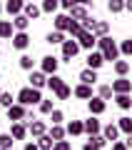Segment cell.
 Masks as SVG:
<instances>
[{
	"instance_id": "cell-1",
	"label": "cell",
	"mask_w": 132,
	"mask_h": 150,
	"mask_svg": "<svg viewBox=\"0 0 132 150\" xmlns=\"http://www.w3.org/2000/svg\"><path fill=\"white\" fill-rule=\"evenodd\" d=\"M95 45H97V50L102 53V60H105V63H115V60L120 58L117 43L112 40L110 35H102V38H97V40H95Z\"/></svg>"
},
{
	"instance_id": "cell-2",
	"label": "cell",
	"mask_w": 132,
	"mask_h": 150,
	"mask_svg": "<svg viewBox=\"0 0 132 150\" xmlns=\"http://www.w3.org/2000/svg\"><path fill=\"white\" fill-rule=\"evenodd\" d=\"M42 100V95H40V90L37 88H22L20 93H18V103L20 105H25V108H30V105H37V103Z\"/></svg>"
},
{
	"instance_id": "cell-3",
	"label": "cell",
	"mask_w": 132,
	"mask_h": 150,
	"mask_svg": "<svg viewBox=\"0 0 132 150\" xmlns=\"http://www.w3.org/2000/svg\"><path fill=\"white\" fill-rule=\"evenodd\" d=\"M27 128V135H32V138H40L42 133H48V125L42 123V120H35V118H25L22 120Z\"/></svg>"
},
{
	"instance_id": "cell-4",
	"label": "cell",
	"mask_w": 132,
	"mask_h": 150,
	"mask_svg": "<svg viewBox=\"0 0 132 150\" xmlns=\"http://www.w3.org/2000/svg\"><path fill=\"white\" fill-rule=\"evenodd\" d=\"M25 118H30L25 105H20V103H13V105L8 108V120H10V123H18V120H25Z\"/></svg>"
},
{
	"instance_id": "cell-5",
	"label": "cell",
	"mask_w": 132,
	"mask_h": 150,
	"mask_svg": "<svg viewBox=\"0 0 132 150\" xmlns=\"http://www.w3.org/2000/svg\"><path fill=\"white\" fill-rule=\"evenodd\" d=\"M13 48L15 50H27L30 48V35H27V30H18V33H13Z\"/></svg>"
},
{
	"instance_id": "cell-6",
	"label": "cell",
	"mask_w": 132,
	"mask_h": 150,
	"mask_svg": "<svg viewBox=\"0 0 132 150\" xmlns=\"http://www.w3.org/2000/svg\"><path fill=\"white\" fill-rule=\"evenodd\" d=\"M60 45H62V60H67V63L80 53V45H77V40H75V38H72V40H62Z\"/></svg>"
},
{
	"instance_id": "cell-7",
	"label": "cell",
	"mask_w": 132,
	"mask_h": 150,
	"mask_svg": "<svg viewBox=\"0 0 132 150\" xmlns=\"http://www.w3.org/2000/svg\"><path fill=\"white\" fill-rule=\"evenodd\" d=\"M75 40H77L80 50H92V48H95V40H97V38L92 35V33H87V30H80Z\"/></svg>"
},
{
	"instance_id": "cell-8",
	"label": "cell",
	"mask_w": 132,
	"mask_h": 150,
	"mask_svg": "<svg viewBox=\"0 0 132 150\" xmlns=\"http://www.w3.org/2000/svg\"><path fill=\"white\" fill-rule=\"evenodd\" d=\"M100 130H102V123L97 120V115H90L87 120H82V133H87L90 138H92V135H97Z\"/></svg>"
},
{
	"instance_id": "cell-9",
	"label": "cell",
	"mask_w": 132,
	"mask_h": 150,
	"mask_svg": "<svg viewBox=\"0 0 132 150\" xmlns=\"http://www.w3.org/2000/svg\"><path fill=\"white\" fill-rule=\"evenodd\" d=\"M112 95H117V93H132V80L127 78V75H122V78H117V80H112Z\"/></svg>"
},
{
	"instance_id": "cell-10",
	"label": "cell",
	"mask_w": 132,
	"mask_h": 150,
	"mask_svg": "<svg viewBox=\"0 0 132 150\" xmlns=\"http://www.w3.org/2000/svg\"><path fill=\"white\" fill-rule=\"evenodd\" d=\"M58 65H60V60L55 58V55H45V58L40 60V70L45 75H53V73H58Z\"/></svg>"
},
{
	"instance_id": "cell-11",
	"label": "cell",
	"mask_w": 132,
	"mask_h": 150,
	"mask_svg": "<svg viewBox=\"0 0 132 150\" xmlns=\"http://www.w3.org/2000/svg\"><path fill=\"white\" fill-rule=\"evenodd\" d=\"M87 110H90V115H102V112L107 110V100H102V98H95V95H92L90 100H87Z\"/></svg>"
},
{
	"instance_id": "cell-12",
	"label": "cell",
	"mask_w": 132,
	"mask_h": 150,
	"mask_svg": "<svg viewBox=\"0 0 132 150\" xmlns=\"http://www.w3.org/2000/svg\"><path fill=\"white\" fill-rule=\"evenodd\" d=\"M85 63H87V68L100 70L102 65H105V60H102V53H100V50H90V53H87V58H85Z\"/></svg>"
},
{
	"instance_id": "cell-13",
	"label": "cell",
	"mask_w": 132,
	"mask_h": 150,
	"mask_svg": "<svg viewBox=\"0 0 132 150\" xmlns=\"http://www.w3.org/2000/svg\"><path fill=\"white\" fill-rule=\"evenodd\" d=\"M45 78H48V75L42 73V70H30V78H27V80H30V88L42 90V88H45Z\"/></svg>"
},
{
	"instance_id": "cell-14",
	"label": "cell",
	"mask_w": 132,
	"mask_h": 150,
	"mask_svg": "<svg viewBox=\"0 0 132 150\" xmlns=\"http://www.w3.org/2000/svg\"><path fill=\"white\" fill-rule=\"evenodd\" d=\"M100 135L107 140V143H112V140H117V138H120V130H117V125H115V123H107V125H102Z\"/></svg>"
},
{
	"instance_id": "cell-15",
	"label": "cell",
	"mask_w": 132,
	"mask_h": 150,
	"mask_svg": "<svg viewBox=\"0 0 132 150\" xmlns=\"http://www.w3.org/2000/svg\"><path fill=\"white\" fill-rule=\"evenodd\" d=\"M10 135H13V140H25V138H27V128H25V123H22V120L13 123V125H10Z\"/></svg>"
},
{
	"instance_id": "cell-16",
	"label": "cell",
	"mask_w": 132,
	"mask_h": 150,
	"mask_svg": "<svg viewBox=\"0 0 132 150\" xmlns=\"http://www.w3.org/2000/svg\"><path fill=\"white\" fill-rule=\"evenodd\" d=\"M22 15H25L27 20H37V18L42 15V10H40V5H35V3H25V5H22Z\"/></svg>"
},
{
	"instance_id": "cell-17",
	"label": "cell",
	"mask_w": 132,
	"mask_h": 150,
	"mask_svg": "<svg viewBox=\"0 0 132 150\" xmlns=\"http://www.w3.org/2000/svg\"><path fill=\"white\" fill-rule=\"evenodd\" d=\"M72 95L80 98V100H90V98H92V85H85V83H80V85L72 88Z\"/></svg>"
},
{
	"instance_id": "cell-18",
	"label": "cell",
	"mask_w": 132,
	"mask_h": 150,
	"mask_svg": "<svg viewBox=\"0 0 132 150\" xmlns=\"http://www.w3.org/2000/svg\"><path fill=\"white\" fill-rule=\"evenodd\" d=\"M80 83H85V85H95L97 83V70H92V68H85V70H80Z\"/></svg>"
},
{
	"instance_id": "cell-19",
	"label": "cell",
	"mask_w": 132,
	"mask_h": 150,
	"mask_svg": "<svg viewBox=\"0 0 132 150\" xmlns=\"http://www.w3.org/2000/svg\"><path fill=\"white\" fill-rule=\"evenodd\" d=\"M22 5H25V0H8L3 5V10L10 13V15H18V13H22Z\"/></svg>"
},
{
	"instance_id": "cell-20",
	"label": "cell",
	"mask_w": 132,
	"mask_h": 150,
	"mask_svg": "<svg viewBox=\"0 0 132 150\" xmlns=\"http://www.w3.org/2000/svg\"><path fill=\"white\" fill-rule=\"evenodd\" d=\"M67 15H70V20H82V18L90 15V13H87V8H85V5H77V3H75V5L67 10Z\"/></svg>"
},
{
	"instance_id": "cell-21",
	"label": "cell",
	"mask_w": 132,
	"mask_h": 150,
	"mask_svg": "<svg viewBox=\"0 0 132 150\" xmlns=\"http://www.w3.org/2000/svg\"><path fill=\"white\" fill-rule=\"evenodd\" d=\"M112 98H115L117 108H122V110H130V108H132V98H130V93H117V95H112Z\"/></svg>"
},
{
	"instance_id": "cell-22",
	"label": "cell",
	"mask_w": 132,
	"mask_h": 150,
	"mask_svg": "<svg viewBox=\"0 0 132 150\" xmlns=\"http://www.w3.org/2000/svg\"><path fill=\"white\" fill-rule=\"evenodd\" d=\"M13 30H27V25H30V20H27L22 13H18V15H13Z\"/></svg>"
},
{
	"instance_id": "cell-23",
	"label": "cell",
	"mask_w": 132,
	"mask_h": 150,
	"mask_svg": "<svg viewBox=\"0 0 132 150\" xmlns=\"http://www.w3.org/2000/svg\"><path fill=\"white\" fill-rule=\"evenodd\" d=\"M112 70H115V75H117V78H122V75H127V73H130V63H127V60H120V58H117L115 63H112Z\"/></svg>"
},
{
	"instance_id": "cell-24",
	"label": "cell",
	"mask_w": 132,
	"mask_h": 150,
	"mask_svg": "<svg viewBox=\"0 0 132 150\" xmlns=\"http://www.w3.org/2000/svg\"><path fill=\"white\" fill-rule=\"evenodd\" d=\"M62 83H65V80H62V78H60L58 73H53V75H48V78H45V88H50V90H53V93L58 90V88L62 85Z\"/></svg>"
},
{
	"instance_id": "cell-25",
	"label": "cell",
	"mask_w": 132,
	"mask_h": 150,
	"mask_svg": "<svg viewBox=\"0 0 132 150\" xmlns=\"http://www.w3.org/2000/svg\"><path fill=\"white\" fill-rule=\"evenodd\" d=\"M67 25H70V15H67V13H60V15H55V30L65 33V30H67Z\"/></svg>"
},
{
	"instance_id": "cell-26",
	"label": "cell",
	"mask_w": 132,
	"mask_h": 150,
	"mask_svg": "<svg viewBox=\"0 0 132 150\" xmlns=\"http://www.w3.org/2000/svg\"><path fill=\"white\" fill-rule=\"evenodd\" d=\"M53 143H55V140L50 138L48 133H42L40 138H35V145H37V150H50V148H53Z\"/></svg>"
},
{
	"instance_id": "cell-27",
	"label": "cell",
	"mask_w": 132,
	"mask_h": 150,
	"mask_svg": "<svg viewBox=\"0 0 132 150\" xmlns=\"http://www.w3.org/2000/svg\"><path fill=\"white\" fill-rule=\"evenodd\" d=\"M107 33H110V23H105V20H95L92 35H95V38H102V35H107Z\"/></svg>"
},
{
	"instance_id": "cell-28",
	"label": "cell",
	"mask_w": 132,
	"mask_h": 150,
	"mask_svg": "<svg viewBox=\"0 0 132 150\" xmlns=\"http://www.w3.org/2000/svg\"><path fill=\"white\" fill-rule=\"evenodd\" d=\"M117 130L125 135H132V118H127V115H122L120 120H117Z\"/></svg>"
},
{
	"instance_id": "cell-29",
	"label": "cell",
	"mask_w": 132,
	"mask_h": 150,
	"mask_svg": "<svg viewBox=\"0 0 132 150\" xmlns=\"http://www.w3.org/2000/svg\"><path fill=\"white\" fill-rule=\"evenodd\" d=\"M62 40H65V33H60V30H53V33L45 35V43L48 45H60Z\"/></svg>"
},
{
	"instance_id": "cell-30",
	"label": "cell",
	"mask_w": 132,
	"mask_h": 150,
	"mask_svg": "<svg viewBox=\"0 0 132 150\" xmlns=\"http://www.w3.org/2000/svg\"><path fill=\"white\" fill-rule=\"evenodd\" d=\"M65 135H82V120H70L65 128Z\"/></svg>"
},
{
	"instance_id": "cell-31",
	"label": "cell",
	"mask_w": 132,
	"mask_h": 150,
	"mask_svg": "<svg viewBox=\"0 0 132 150\" xmlns=\"http://www.w3.org/2000/svg\"><path fill=\"white\" fill-rule=\"evenodd\" d=\"M107 10H110L112 15L125 13V0H107Z\"/></svg>"
},
{
	"instance_id": "cell-32",
	"label": "cell",
	"mask_w": 132,
	"mask_h": 150,
	"mask_svg": "<svg viewBox=\"0 0 132 150\" xmlns=\"http://www.w3.org/2000/svg\"><path fill=\"white\" fill-rule=\"evenodd\" d=\"M0 38H3V40L13 38V23L10 20H0Z\"/></svg>"
},
{
	"instance_id": "cell-33",
	"label": "cell",
	"mask_w": 132,
	"mask_h": 150,
	"mask_svg": "<svg viewBox=\"0 0 132 150\" xmlns=\"http://www.w3.org/2000/svg\"><path fill=\"white\" fill-rule=\"evenodd\" d=\"M70 95H72V88H70L67 83H62V85H60L58 90H55V98H58V100H67Z\"/></svg>"
},
{
	"instance_id": "cell-34",
	"label": "cell",
	"mask_w": 132,
	"mask_h": 150,
	"mask_svg": "<svg viewBox=\"0 0 132 150\" xmlns=\"http://www.w3.org/2000/svg\"><path fill=\"white\" fill-rule=\"evenodd\" d=\"M48 135H50L53 140H62V138H65V128H62V125H50V128H48Z\"/></svg>"
},
{
	"instance_id": "cell-35",
	"label": "cell",
	"mask_w": 132,
	"mask_h": 150,
	"mask_svg": "<svg viewBox=\"0 0 132 150\" xmlns=\"http://www.w3.org/2000/svg\"><path fill=\"white\" fill-rule=\"evenodd\" d=\"M95 20H97V18H92V15H85L82 20H77V23H80V28H82V30L92 33V28H95Z\"/></svg>"
},
{
	"instance_id": "cell-36",
	"label": "cell",
	"mask_w": 132,
	"mask_h": 150,
	"mask_svg": "<svg viewBox=\"0 0 132 150\" xmlns=\"http://www.w3.org/2000/svg\"><path fill=\"white\" fill-rule=\"evenodd\" d=\"M48 115H50V120H53V125H62V120H65V112L58 110V108H53Z\"/></svg>"
},
{
	"instance_id": "cell-37",
	"label": "cell",
	"mask_w": 132,
	"mask_h": 150,
	"mask_svg": "<svg viewBox=\"0 0 132 150\" xmlns=\"http://www.w3.org/2000/svg\"><path fill=\"white\" fill-rule=\"evenodd\" d=\"M117 50H120V55L130 58V55H132V40H130V38H127V40H122V43L117 45Z\"/></svg>"
},
{
	"instance_id": "cell-38",
	"label": "cell",
	"mask_w": 132,
	"mask_h": 150,
	"mask_svg": "<svg viewBox=\"0 0 132 150\" xmlns=\"http://www.w3.org/2000/svg\"><path fill=\"white\" fill-rule=\"evenodd\" d=\"M58 8H60V3H58V0H42L40 10H42V13H55Z\"/></svg>"
},
{
	"instance_id": "cell-39",
	"label": "cell",
	"mask_w": 132,
	"mask_h": 150,
	"mask_svg": "<svg viewBox=\"0 0 132 150\" xmlns=\"http://www.w3.org/2000/svg\"><path fill=\"white\" fill-rule=\"evenodd\" d=\"M13 143H15V140H13L10 133H3V135H0V150H10Z\"/></svg>"
},
{
	"instance_id": "cell-40",
	"label": "cell",
	"mask_w": 132,
	"mask_h": 150,
	"mask_svg": "<svg viewBox=\"0 0 132 150\" xmlns=\"http://www.w3.org/2000/svg\"><path fill=\"white\" fill-rule=\"evenodd\" d=\"M37 108H40L42 115H48V112L55 108V100H40V103H37Z\"/></svg>"
},
{
	"instance_id": "cell-41",
	"label": "cell",
	"mask_w": 132,
	"mask_h": 150,
	"mask_svg": "<svg viewBox=\"0 0 132 150\" xmlns=\"http://www.w3.org/2000/svg\"><path fill=\"white\" fill-rule=\"evenodd\" d=\"M18 63H20V68H22V70H32L35 60H32L30 55H20V60H18Z\"/></svg>"
},
{
	"instance_id": "cell-42",
	"label": "cell",
	"mask_w": 132,
	"mask_h": 150,
	"mask_svg": "<svg viewBox=\"0 0 132 150\" xmlns=\"http://www.w3.org/2000/svg\"><path fill=\"white\" fill-rule=\"evenodd\" d=\"M97 98L110 100V98H112V88H110V85H100V88H97Z\"/></svg>"
},
{
	"instance_id": "cell-43",
	"label": "cell",
	"mask_w": 132,
	"mask_h": 150,
	"mask_svg": "<svg viewBox=\"0 0 132 150\" xmlns=\"http://www.w3.org/2000/svg\"><path fill=\"white\" fill-rule=\"evenodd\" d=\"M50 150H72V145H70V140H65V138H62V140H55Z\"/></svg>"
},
{
	"instance_id": "cell-44",
	"label": "cell",
	"mask_w": 132,
	"mask_h": 150,
	"mask_svg": "<svg viewBox=\"0 0 132 150\" xmlns=\"http://www.w3.org/2000/svg\"><path fill=\"white\" fill-rule=\"evenodd\" d=\"M0 105H3V108H10L13 105V93H5V90L0 93Z\"/></svg>"
},
{
	"instance_id": "cell-45",
	"label": "cell",
	"mask_w": 132,
	"mask_h": 150,
	"mask_svg": "<svg viewBox=\"0 0 132 150\" xmlns=\"http://www.w3.org/2000/svg\"><path fill=\"white\" fill-rule=\"evenodd\" d=\"M80 30H82V28H80V23H77V20H70V25H67V30H65V33H70L72 38H77Z\"/></svg>"
},
{
	"instance_id": "cell-46",
	"label": "cell",
	"mask_w": 132,
	"mask_h": 150,
	"mask_svg": "<svg viewBox=\"0 0 132 150\" xmlns=\"http://www.w3.org/2000/svg\"><path fill=\"white\" fill-rule=\"evenodd\" d=\"M90 140H92V143H95V145H97V148H100V150H102V148H105V145H107V140H105V138H102V135H100V133H97V135H92V138H90Z\"/></svg>"
},
{
	"instance_id": "cell-47",
	"label": "cell",
	"mask_w": 132,
	"mask_h": 150,
	"mask_svg": "<svg viewBox=\"0 0 132 150\" xmlns=\"http://www.w3.org/2000/svg\"><path fill=\"white\" fill-rule=\"evenodd\" d=\"M112 150H130V148L125 145V140H120V138H117V140H112Z\"/></svg>"
},
{
	"instance_id": "cell-48",
	"label": "cell",
	"mask_w": 132,
	"mask_h": 150,
	"mask_svg": "<svg viewBox=\"0 0 132 150\" xmlns=\"http://www.w3.org/2000/svg\"><path fill=\"white\" fill-rule=\"evenodd\" d=\"M60 3V8H65V10H70V8L75 5V3H77V0H58Z\"/></svg>"
},
{
	"instance_id": "cell-49",
	"label": "cell",
	"mask_w": 132,
	"mask_h": 150,
	"mask_svg": "<svg viewBox=\"0 0 132 150\" xmlns=\"http://www.w3.org/2000/svg\"><path fill=\"white\" fill-rule=\"evenodd\" d=\"M82 150H100V148H97V145H95V143H92V140H87V143H85V145H82Z\"/></svg>"
},
{
	"instance_id": "cell-50",
	"label": "cell",
	"mask_w": 132,
	"mask_h": 150,
	"mask_svg": "<svg viewBox=\"0 0 132 150\" xmlns=\"http://www.w3.org/2000/svg\"><path fill=\"white\" fill-rule=\"evenodd\" d=\"M92 3H95V0H77V5H85V8H90Z\"/></svg>"
},
{
	"instance_id": "cell-51",
	"label": "cell",
	"mask_w": 132,
	"mask_h": 150,
	"mask_svg": "<svg viewBox=\"0 0 132 150\" xmlns=\"http://www.w3.org/2000/svg\"><path fill=\"white\" fill-rule=\"evenodd\" d=\"M22 150H37V145L35 143H25V145H22Z\"/></svg>"
},
{
	"instance_id": "cell-52",
	"label": "cell",
	"mask_w": 132,
	"mask_h": 150,
	"mask_svg": "<svg viewBox=\"0 0 132 150\" xmlns=\"http://www.w3.org/2000/svg\"><path fill=\"white\" fill-rule=\"evenodd\" d=\"M0 13H3V3H0Z\"/></svg>"
},
{
	"instance_id": "cell-53",
	"label": "cell",
	"mask_w": 132,
	"mask_h": 150,
	"mask_svg": "<svg viewBox=\"0 0 132 150\" xmlns=\"http://www.w3.org/2000/svg\"><path fill=\"white\" fill-rule=\"evenodd\" d=\"M0 58H3V53H0Z\"/></svg>"
},
{
	"instance_id": "cell-54",
	"label": "cell",
	"mask_w": 132,
	"mask_h": 150,
	"mask_svg": "<svg viewBox=\"0 0 132 150\" xmlns=\"http://www.w3.org/2000/svg\"><path fill=\"white\" fill-rule=\"evenodd\" d=\"M0 80H3V78H0Z\"/></svg>"
},
{
	"instance_id": "cell-55",
	"label": "cell",
	"mask_w": 132,
	"mask_h": 150,
	"mask_svg": "<svg viewBox=\"0 0 132 150\" xmlns=\"http://www.w3.org/2000/svg\"><path fill=\"white\" fill-rule=\"evenodd\" d=\"M0 93H3V90H0Z\"/></svg>"
}]
</instances>
